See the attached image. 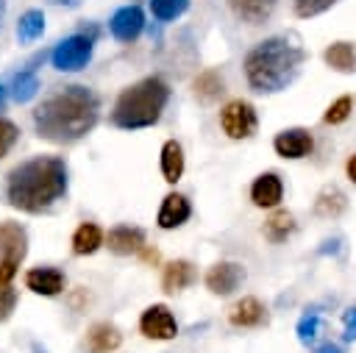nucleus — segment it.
Returning a JSON list of instances; mask_svg holds the SVG:
<instances>
[{"instance_id":"obj_27","label":"nucleus","mask_w":356,"mask_h":353,"mask_svg":"<svg viewBox=\"0 0 356 353\" xmlns=\"http://www.w3.org/2000/svg\"><path fill=\"white\" fill-rule=\"evenodd\" d=\"M36 92H39V78H36L33 69H22V72L14 78V83H11V95H14L17 103H28Z\"/></svg>"},{"instance_id":"obj_23","label":"nucleus","mask_w":356,"mask_h":353,"mask_svg":"<svg viewBox=\"0 0 356 353\" xmlns=\"http://www.w3.org/2000/svg\"><path fill=\"white\" fill-rule=\"evenodd\" d=\"M325 64L337 72H356V47L350 42H334L323 53Z\"/></svg>"},{"instance_id":"obj_35","label":"nucleus","mask_w":356,"mask_h":353,"mask_svg":"<svg viewBox=\"0 0 356 353\" xmlns=\"http://www.w3.org/2000/svg\"><path fill=\"white\" fill-rule=\"evenodd\" d=\"M345 175H348L353 183H356V153H353V156L345 161Z\"/></svg>"},{"instance_id":"obj_12","label":"nucleus","mask_w":356,"mask_h":353,"mask_svg":"<svg viewBox=\"0 0 356 353\" xmlns=\"http://www.w3.org/2000/svg\"><path fill=\"white\" fill-rule=\"evenodd\" d=\"M284 197V183L278 178V172H261L253 183H250V200L259 208H275Z\"/></svg>"},{"instance_id":"obj_6","label":"nucleus","mask_w":356,"mask_h":353,"mask_svg":"<svg viewBox=\"0 0 356 353\" xmlns=\"http://www.w3.org/2000/svg\"><path fill=\"white\" fill-rule=\"evenodd\" d=\"M220 128L228 139H248L259 128L256 108L248 100H231L220 108Z\"/></svg>"},{"instance_id":"obj_4","label":"nucleus","mask_w":356,"mask_h":353,"mask_svg":"<svg viewBox=\"0 0 356 353\" xmlns=\"http://www.w3.org/2000/svg\"><path fill=\"white\" fill-rule=\"evenodd\" d=\"M167 100H170V86L161 78H156V75L142 78L134 86L122 89V95L114 103L111 122L117 128H125V131L150 128L159 122Z\"/></svg>"},{"instance_id":"obj_37","label":"nucleus","mask_w":356,"mask_h":353,"mask_svg":"<svg viewBox=\"0 0 356 353\" xmlns=\"http://www.w3.org/2000/svg\"><path fill=\"white\" fill-rule=\"evenodd\" d=\"M3 17H6V0H0V25H3Z\"/></svg>"},{"instance_id":"obj_30","label":"nucleus","mask_w":356,"mask_h":353,"mask_svg":"<svg viewBox=\"0 0 356 353\" xmlns=\"http://www.w3.org/2000/svg\"><path fill=\"white\" fill-rule=\"evenodd\" d=\"M317 331H320V317H317V311H306V314L300 317V322H298V339H300L303 345H309V342H314Z\"/></svg>"},{"instance_id":"obj_8","label":"nucleus","mask_w":356,"mask_h":353,"mask_svg":"<svg viewBox=\"0 0 356 353\" xmlns=\"http://www.w3.org/2000/svg\"><path fill=\"white\" fill-rule=\"evenodd\" d=\"M139 331H142L147 339L167 342V339H175L178 325H175L172 311H170L164 303H153V306H147V309L142 311V317H139Z\"/></svg>"},{"instance_id":"obj_33","label":"nucleus","mask_w":356,"mask_h":353,"mask_svg":"<svg viewBox=\"0 0 356 353\" xmlns=\"http://www.w3.org/2000/svg\"><path fill=\"white\" fill-rule=\"evenodd\" d=\"M14 306H17V292H14V286H11V284H8V286H0V322L8 320V314L14 311Z\"/></svg>"},{"instance_id":"obj_5","label":"nucleus","mask_w":356,"mask_h":353,"mask_svg":"<svg viewBox=\"0 0 356 353\" xmlns=\"http://www.w3.org/2000/svg\"><path fill=\"white\" fill-rule=\"evenodd\" d=\"M28 253V233L19 222H0V286H8Z\"/></svg>"},{"instance_id":"obj_28","label":"nucleus","mask_w":356,"mask_h":353,"mask_svg":"<svg viewBox=\"0 0 356 353\" xmlns=\"http://www.w3.org/2000/svg\"><path fill=\"white\" fill-rule=\"evenodd\" d=\"M186 8H189V0H150V11L161 22H170V19L181 17Z\"/></svg>"},{"instance_id":"obj_16","label":"nucleus","mask_w":356,"mask_h":353,"mask_svg":"<svg viewBox=\"0 0 356 353\" xmlns=\"http://www.w3.org/2000/svg\"><path fill=\"white\" fill-rule=\"evenodd\" d=\"M197 278V270L192 261L186 258H175L170 264H164V272H161V289L164 292H181L186 286H192Z\"/></svg>"},{"instance_id":"obj_17","label":"nucleus","mask_w":356,"mask_h":353,"mask_svg":"<svg viewBox=\"0 0 356 353\" xmlns=\"http://www.w3.org/2000/svg\"><path fill=\"white\" fill-rule=\"evenodd\" d=\"M106 245L111 253L117 256H131V253H139L142 245H145V233L139 228H131V225H117L108 231L106 236Z\"/></svg>"},{"instance_id":"obj_1","label":"nucleus","mask_w":356,"mask_h":353,"mask_svg":"<svg viewBox=\"0 0 356 353\" xmlns=\"http://www.w3.org/2000/svg\"><path fill=\"white\" fill-rule=\"evenodd\" d=\"M100 103L86 86H64L42 100L33 111L36 133L56 145H70L86 136L97 122Z\"/></svg>"},{"instance_id":"obj_34","label":"nucleus","mask_w":356,"mask_h":353,"mask_svg":"<svg viewBox=\"0 0 356 353\" xmlns=\"http://www.w3.org/2000/svg\"><path fill=\"white\" fill-rule=\"evenodd\" d=\"M342 325H345V339H356V306H350L342 314Z\"/></svg>"},{"instance_id":"obj_26","label":"nucleus","mask_w":356,"mask_h":353,"mask_svg":"<svg viewBox=\"0 0 356 353\" xmlns=\"http://www.w3.org/2000/svg\"><path fill=\"white\" fill-rule=\"evenodd\" d=\"M195 95H197V100H203V103L217 100V97L222 95V78H220L214 69L197 75V78H195Z\"/></svg>"},{"instance_id":"obj_20","label":"nucleus","mask_w":356,"mask_h":353,"mask_svg":"<svg viewBox=\"0 0 356 353\" xmlns=\"http://www.w3.org/2000/svg\"><path fill=\"white\" fill-rule=\"evenodd\" d=\"M120 342H122L120 331L114 325H108V322H95L89 328V334H86V347L92 353H111V350L120 347Z\"/></svg>"},{"instance_id":"obj_3","label":"nucleus","mask_w":356,"mask_h":353,"mask_svg":"<svg viewBox=\"0 0 356 353\" xmlns=\"http://www.w3.org/2000/svg\"><path fill=\"white\" fill-rule=\"evenodd\" d=\"M303 58L306 56L298 44H292L284 36H270V39H261L245 56L242 67H245V78L253 92L273 95V92L286 89L295 81Z\"/></svg>"},{"instance_id":"obj_18","label":"nucleus","mask_w":356,"mask_h":353,"mask_svg":"<svg viewBox=\"0 0 356 353\" xmlns=\"http://www.w3.org/2000/svg\"><path fill=\"white\" fill-rule=\"evenodd\" d=\"M275 3L278 0H228L231 11L248 25H261L264 19H270Z\"/></svg>"},{"instance_id":"obj_21","label":"nucleus","mask_w":356,"mask_h":353,"mask_svg":"<svg viewBox=\"0 0 356 353\" xmlns=\"http://www.w3.org/2000/svg\"><path fill=\"white\" fill-rule=\"evenodd\" d=\"M161 175L167 183H175L184 175V147L175 139H167L161 147Z\"/></svg>"},{"instance_id":"obj_32","label":"nucleus","mask_w":356,"mask_h":353,"mask_svg":"<svg viewBox=\"0 0 356 353\" xmlns=\"http://www.w3.org/2000/svg\"><path fill=\"white\" fill-rule=\"evenodd\" d=\"M17 136H19L17 125H14V122H8V120H0V158L14 147Z\"/></svg>"},{"instance_id":"obj_36","label":"nucleus","mask_w":356,"mask_h":353,"mask_svg":"<svg viewBox=\"0 0 356 353\" xmlns=\"http://www.w3.org/2000/svg\"><path fill=\"white\" fill-rule=\"evenodd\" d=\"M317 353H345V350H342L339 345H334V342H328V345H323V347H320Z\"/></svg>"},{"instance_id":"obj_25","label":"nucleus","mask_w":356,"mask_h":353,"mask_svg":"<svg viewBox=\"0 0 356 353\" xmlns=\"http://www.w3.org/2000/svg\"><path fill=\"white\" fill-rule=\"evenodd\" d=\"M42 31H44V14H42L39 8H28V11L19 17V22H17V39H19L22 44L36 42V39L42 36Z\"/></svg>"},{"instance_id":"obj_9","label":"nucleus","mask_w":356,"mask_h":353,"mask_svg":"<svg viewBox=\"0 0 356 353\" xmlns=\"http://www.w3.org/2000/svg\"><path fill=\"white\" fill-rule=\"evenodd\" d=\"M203 281H206V289L211 295H231L245 281V267L236 264V261H217V264L209 267Z\"/></svg>"},{"instance_id":"obj_24","label":"nucleus","mask_w":356,"mask_h":353,"mask_svg":"<svg viewBox=\"0 0 356 353\" xmlns=\"http://www.w3.org/2000/svg\"><path fill=\"white\" fill-rule=\"evenodd\" d=\"M103 245V231L95 222H83L78 225V231L72 233V253L78 256H89Z\"/></svg>"},{"instance_id":"obj_22","label":"nucleus","mask_w":356,"mask_h":353,"mask_svg":"<svg viewBox=\"0 0 356 353\" xmlns=\"http://www.w3.org/2000/svg\"><path fill=\"white\" fill-rule=\"evenodd\" d=\"M264 236L270 239V242H286L289 236H292V231H295V217H292V211H286V208H275L267 220H264Z\"/></svg>"},{"instance_id":"obj_38","label":"nucleus","mask_w":356,"mask_h":353,"mask_svg":"<svg viewBox=\"0 0 356 353\" xmlns=\"http://www.w3.org/2000/svg\"><path fill=\"white\" fill-rule=\"evenodd\" d=\"M53 3H64V6H78V0H53Z\"/></svg>"},{"instance_id":"obj_19","label":"nucleus","mask_w":356,"mask_h":353,"mask_svg":"<svg viewBox=\"0 0 356 353\" xmlns=\"http://www.w3.org/2000/svg\"><path fill=\"white\" fill-rule=\"evenodd\" d=\"M345 208H348V197H345V192H342L339 186H334V183L323 186L320 195L314 197V214H317V217L334 220V217H339Z\"/></svg>"},{"instance_id":"obj_31","label":"nucleus","mask_w":356,"mask_h":353,"mask_svg":"<svg viewBox=\"0 0 356 353\" xmlns=\"http://www.w3.org/2000/svg\"><path fill=\"white\" fill-rule=\"evenodd\" d=\"M334 0H295V14L298 17H317L325 8H331Z\"/></svg>"},{"instance_id":"obj_10","label":"nucleus","mask_w":356,"mask_h":353,"mask_svg":"<svg viewBox=\"0 0 356 353\" xmlns=\"http://www.w3.org/2000/svg\"><path fill=\"white\" fill-rule=\"evenodd\" d=\"M273 147L281 158H306L314 147V136L306 128H286V131L275 133Z\"/></svg>"},{"instance_id":"obj_15","label":"nucleus","mask_w":356,"mask_h":353,"mask_svg":"<svg viewBox=\"0 0 356 353\" xmlns=\"http://www.w3.org/2000/svg\"><path fill=\"white\" fill-rule=\"evenodd\" d=\"M228 320L236 328H259L261 322H267V309L256 297H242L228 309Z\"/></svg>"},{"instance_id":"obj_39","label":"nucleus","mask_w":356,"mask_h":353,"mask_svg":"<svg viewBox=\"0 0 356 353\" xmlns=\"http://www.w3.org/2000/svg\"><path fill=\"white\" fill-rule=\"evenodd\" d=\"M3 100H6V89L0 86V106H3Z\"/></svg>"},{"instance_id":"obj_11","label":"nucleus","mask_w":356,"mask_h":353,"mask_svg":"<svg viewBox=\"0 0 356 353\" xmlns=\"http://www.w3.org/2000/svg\"><path fill=\"white\" fill-rule=\"evenodd\" d=\"M142 28H145V14L139 6H122L108 19V31L120 42H134L142 33Z\"/></svg>"},{"instance_id":"obj_7","label":"nucleus","mask_w":356,"mask_h":353,"mask_svg":"<svg viewBox=\"0 0 356 353\" xmlns=\"http://www.w3.org/2000/svg\"><path fill=\"white\" fill-rule=\"evenodd\" d=\"M89 58H92V36H83V33L67 36L50 53L53 67L61 69V72H78V69H83L89 64Z\"/></svg>"},{"instance_id":"obj_14","label":"nucleus","mask_w":356,"mask_h":353,"mask_svg":"<svg viewBox=\"0 0 356 353\" xmlns=\"http://www.w3.org/2000/svg\"><path fill=\"white\" fill-rule=\"evenodd\" d=\"M25 286L36 295H44V297H53L64 289V275L61 270L56 267H33L25 272Z\"/></svg>"},{"instance_id":"obj_2","label":"nucleus","mask_w":356,"mask_h":353,"mask_svg":"<svg viewBox=\"0 0 356 353\" xmlns=\"http://www.w3.org/2000/svg\"><path fill=\"white\" fill-rule=\"evenodd\" d=\"M67 192V167L56 156H36L8 172V203L19 211H44Z\"/></svg>"},{"instance_id":"obj_13","label":"nucleus","mask_w":356,"mask_h":353,"mask_svg":"<svg viewBox=\"0 0 356 353\" xmlns=\"http://www.w3.org/2000/svg\"><path fill=\"white\" fill-rule=\"evenodd\" d=\"M189 214H192L189 200H186L184 195H178V192H170V195L161 200V206H159L156 222H159V228L172 231V228H178V225H184V222L189 220Z\"/></svg>"},{"instance_id":"obj_29","label":"nucleus","mask_w":356,"mask_h":353,"mask_svg":"<svg viewBox=\"0 0 356 353\" xmlns=\"http://www.w3.org/2000/svg\"><path fill=\"white\" fill-rule=\"evenodd\" d=\"M350 111H353V100H350L348 95H342V97H337V100L325 108L323 122H325V125H339V122H345V120L350 117Z\"/></svg>"}]
</instances>
